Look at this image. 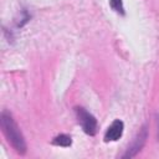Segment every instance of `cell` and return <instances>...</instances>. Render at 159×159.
<instances>
[{
  "mask_svg": "<svg viewBox=\"0 0 159 159\" xmlns=\"http://www.w3.org/2000/svg\"><path fill=\"white\" fill-rule=\"evenodd\" d=\"M147 138H148V130H147V127L143 125L142 129L139 130V133H138V134L135 135V138L133 139V142L128 145V149H127V152L122 155V158L127 159V158H133V157H135L137 153L140 152V149L144 147Z\"/></svg>",
  "mask_w": 159,
  "mask_h": 159,
  "instance_id": "3",
  "label": "cell"
},
{
  "mask_svg": "<svg viewBox=\"0 0 159 159\" xmlns=\"http://www.w3.org/2000/svg\"><path fill=\"white\" fill-rule=\"evenodd\" d=\"M52 144L58 147H70L72 144V139L67 134H58L52 139Z\"/></svg>",
  "mask_w": 159,
  "mask_h": 159,
  "instance_id": "5",
  "label": "cell"
},
{
  "mask_svg": "<svg viewBox=\"0 0 159 159\" xmlns=\"http://www.w3.org/2000/svg\"><path fill=\"white\" fill-rule=\"evenodd\" d=\"M109 5L116 12H118L120 15H124V7H123L122 0H109Z\"/></svg>",
  "mask_w": 159,
  "mask_h": 159,
  "instance_id": "6",
  "label": "cell"
},
{
  "mask_svg": "<svg viewBox=\"0 0 159 159\" xmlns=\"http://www.w3.org/2000/svg\"><path fill=\"white\" fill-rule=\"evenodd\" d=\"M76 116H77V120L81 124L83 132L88 135H94L97 133V119L93 114H91L89 112H87L83 107H76L75 108Z\"/></svg>",
  "mask_w": 159,
  "mask_h": 159,
  "instance_id": "2",
  "label": "cell"
},
{
  "mask_svg": "<svg viewBox=\"0 0 159 159\" xmlns=\"http://www.w3.org/2000/svg\"><path fill=\"white\" fill-rule=\"evenodd\" d=\"M0 125H1L2 133L6 137V139L10 143V145L19 154H21V155L25 154L26 153V149H27L25 138H24V135H22L19 125L16 124V122L14 120L12 116L9 112H6V111H2L1 112V116H0Z\"/></svg>",
  "mask_w": 159,
  "mask_h": 159,
  "instance_id": "1",
  "label": "cell"
},
{
  "mask_svg": "<svg viewBox=\"0 0 159 159\" xmlns=\"http://www.w3.org/2000/svg\"><path fill=\"white\" fill-rule=\"evenodd\" d=\"M123 129H124V124L122 120L119 119H116L109 127L108 129L106 130V134H104V140L106 142H116L118 140L122 134H123Z\"/></svg>",
  "mask_w": 159,
  "mask_h": 159,
  "instance_id": "4",
  "label": "cell"
}]
</instances>
